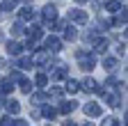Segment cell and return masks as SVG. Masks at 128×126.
<instances>
[{"label":"cell","instance_id":"cell-32","mask_svg":"<svg viewBox=\"0 0 128 126\" xmlns=\"http://www.w3.org/2000/svg\"><path fill=\"white\" fill-rule=\"evenodd\" d=\"M78 3H87V0H78Z\"/></svg>","mask_w":128,"mask_h":126},{"label":"cell","instance_id":"cell-27","mask_svg":"<svg viewBox=\"0 0 128 126\" xmlns=\"http://www.w3.org/2000/svg\"><path fill=\"white\" fill-rule=\"evenodd\" d=\"M50 94L53 96H62V87H50Z\"/></svg>","mask_w":128,"mask_h":126},{"label":"cell","instance_id":"cell-10","mask_svg":"<svg viewBox=\"0 0 128 126\" xmlns=\"http://www.w3.org/2000/svg\"><path fill=\"white\" fill-rule=\"evenodd\" d=\"M105 9H108L110 14H117V12L121 9V3H119V0H110V3H105Z\"/></svg>","mask_w":128,"mask_h":126},{"label":"cell","instance_id":"cell-13","mask_svg":"<svg viewBox=\"0 0 128 126\" xmlns=\"http://www.w3.org/2000/svg\"><path fill=\"white\" fill-rule=\"evenodd\" d=\"M78 105H76V101H69V103H62L60 105V112H64V115H69V112H73Z\"/></svg>","mask_w":128,"mask_h":126},{"label":"cell","instance_id":"cell-11","mask_svg":"<svg viewBox=\"0 0 128 126\" xmlns=\"http://www.w3.org/2000/svg\"><path fill=\"white\" fill-rule=\"evenodd\" d=\"M96 85H98V83H96L94 78H85V80H82V89H85V92H94Z\"/></svg>","mask_w":128,"mask_h":126},{"label":"cell","instance_id":"cell-4","mask_svg":"<svg viewBox=\"0 0 128 126\" xmlns=\"http://www.w3.org/2000/svg\"><path fill=\"white\" fill-rule=\"evenodd\" d=\"M69 19L73 23H87V12H82V9H69Z\"/></svg>","mask_w":128,"mask_h":126},{"label":"cell","instance_id":"cell-3","mask_svg":"<svg viewBox=\"0 0 128 126\" xmlns=\"http://www.w3.org/2000/svg\"><path fill=\"white\" fill-rule=\"evenodd\" d=\"M46 51L48 53H60L62 51V39H57V37L50 35V37L46 39Z\"/></svg>","mask_w":128,"mask_h":126},{"label":"cell","instance_id":"cell-24","mask_svg":"<svg viewBox=\"0 0 128 126\" xmlns=\"http://www.w3.org/2000/svg\"><path fill=\"white\" fill-rule=\"evenodd\" d=\"M64 76H66V67H60V69L53 71V78H55V80H60V78H64Z\"/></svg>","mask_w":128,"mask_h":126},{"label":"cell","instance_id":"cell-23","mask_svg":"<svg viewBox=\"0 0 128 126\" xmlns=\"http://www.w3.org/2000/svg\"><path fill=\"white\" fill-rule=\"evenodd\" d=\"M18 83H21V92H25V94L32 92V83H30V80H23V78H21Z\"/></svg>","mask_w":128,"mask_h":126},{"label":"cell","instance_id":"cell-30","mask_svg":"<svg viewBox=\"0 0 128 126\" xmlns=\"http://www.w3.org/2000/svg\"><path fill=\"white\" fill-rule=\"evenodd\" d=\"M0 103H2V92H0Z\"/></svg>","mask_w":128,"mask_h":126},{"label":"cell","instance_id":"cell-14","mask_svg":"<svg viewBox=\"0 0 128 126\" xmlns=\"http://www.w3.org/2000/svg\"><path fill=\"white\" fill-rule=\"evenodd\" d=\"M30 19H34V9L32 7H23L21 9V21H30Z\"/></svg>","mask_w":128,"mask_h":126},{"label":"cell","instance_id":"cell-9","mask_svg":"<svg viewBox=\"0 0 128 126\" xmlns=\"http://www.w3.org/2000/svg\"><path fill=\"white\" fill-rule=\"evenodd\" d=\"M7 53H9V55H21V44L7 41Z\"/></svg>","mask_w":128,"mask_h":126},{"label":"cell","instance_id":"cell-12","mask_svg":"<svg viewBox=\"0 0 128 126\" xmlns=\"http://www.w3.org/2000/svg\"><path fill=\"white\" fill-rule=\"evenodd\" d=\"M64 89H66V92H71V94H76V92L80 89V83H78V80H71V78H69V80H66V85H64Z\"/></svg>","mask_w":128,"mask_h":126},{"label":"cell","instance_id":"cell-21","mask_svg":"<svg viewBox=\"0 0 128 126\" xmlns=\"http://www.w3.org/2000/svg\"><path fill=\"white\" fill-rule=\"evenodd\" d=\"M34 83H37V87H46V83H48V76H46V73H37Z\"/></svg>","mask_w":128,"mask_h":126},{"label":"cell","instance_id":"cell-26","mask_svg":"<svg viewBox=\"0 0 128 126\" xmlns=\"http://www.w3.org/2000/svg\"><path fill=\"white\" fill-rule=\"evenodd\" d=\"M105 126H119V119H114V117H108V119H105Z\"/></svg>","mask_w":128,"mask_h":126},{"label":"cell","instance_id":"cell-18","mask_svg":"<svg viewBox=\"0 0 128 126\" xmlns=\"http://www.w3.org/2000/svg\"><path fill=\"white\" fill-rule=\"evenodd\" d=\"M96 53H105L108 51V39H96Z\"/></svg>","mask_w":128,"mask_h":126},{"label":"cell","instance_id":"cell-17","mask_svg":"<svg viewBox=\"0 0 128 126\" xmlns=\"http://www.w3.org/2000/svg\"><path fill=\"white\" fill-rule=\"evenodd\" d=\"M18 69H23V71L32 69V57H21L18 60Z\"/></svg>","mask_w":128,"mask_h":126},{"label":"cell","instance_id":"cell-25","mask_svg":"<svg viewBox=\"0 0 128 126\" xmlns=\"http://www.w3.org/2000/svg\"><path fill=\"white\" fill-rule=\"evenodd\" d=\"M55 115H57V110H55V108H50V105H46V108H44V117H48V119H53Z\"/></svg>","mask_w":128,"mask_h":126},{"label":"cell","instance_id":"cell-29","mask_svg":"<svg viewBox=\"0 0 128 126\" xmlns=\"http://www.w3.org/2000/svg\"><path fill=\"white\" fill-rule=\"evenodd\" d=\"M64 126H76V124H73L71 119H66V121H64Z\"/></svg>","mask_w":128,"mask_h":126},{"label":"cell","instance_id":"cell-28","mask_svg":"<svg viewBox=\"0 0 128 126\" xmlns=\"http://www.w3.org/2000/svg\"><path fill=\"white\" fill-rule=\"evenodd\" d=\"M12 126H28V121L25 119H16V121H12Z\"/></svg>","mask_w":128,"mask_h":126},{"label":"cell","instance_id":"cell-22","mask_svg":"<svg viewBox=\"0 0 128 126\" xmlns=\"http://www.w3.org/2000/svg\"><path fill=\"white\" fill-rule=\"evenodd\" d=\"M9 32H12L14 37H21V35H23V25H21V23H14V25H12V30H9Z\"/></svg>","mask_w":128,"mask_h":126},{"label":"cell","instance_id":"cell-8","mask_svg":"<svg viewBox=\"0 0 128 126\" xmlns=\"http://www.w3.org/2000/svg\"><path fill=\"white\" fill-rule=\"evenodd\" d=\"M117 67H119V62H117L114 57H105V60H103V69H105V71H114Z\"/></svg>","mask_w":128,"mask_h":126},{"label":"cell","instance_id":"cell-1","mask_svg":"<svg viewBox=\"0 0 128 126\" xmlns=\"http://www.w3.org/2000/svg\"><path fill=\"white\" fill-rule=\"evenodd\" d=\"M76 57H78V62H80V69H82L85 73H87V71H92V69L96 67V60H94V55H89L87 51H78V53H76Z\"/></svg>","mask_w":128,"mask_h":126},{"label":"cell","instance_id":"cell-2","mask_svg":"<svg viewBox=\"0 0 128 126\" xmlns=\"http://www.w3.org/2000/svg\"><path fill=\"white\" fill-rule=\"evenodd\" d=\"M41 16H44V23H46V25H50V23L57 19V7H55V5H46Z\"/></svg>","mask_w":128,"mask_h":126},{"label":"cell","instance_id":"cell-31","mask_svg":"<svg viewBox=\"0 0 128 126\" xmlns=\"http://www.w3.org/2000/svg\"><path fill=\"white\" fill-rule=\"evenodd\" d=\"M85 126H94V124H89V121H87V124H85Z\"/></svg>","mask_w":128,"mask_h":126},{"label":"cell","instance_id":"cell-7","mask_svg":"<svg viewBox=\"0 0 128 126\" xmlns=\"http://www.w3.org/2000/svg\"><path fill=\"white\" fill-rule=\"evenodd\" d=\"M76 37H78V32H76V28L66 23V25H64V39H66V41H73Z\"/></svg>","mask_w":128,"mask_h":126},{"label":"cell","instance_id":"cell-6","mask_svg":"<svg viewBox=\"0 0 128 126\" xmlns=\"http://www.w3.org/2000/svg\"><path fill=\"white\" fill-rule=\"evenodd\" d=\"M48 55H50L48 51H39V53L34 55V60H32V64H37V67H44L46 62H48Z\"/></svg>","mask_w":128,"mask_h":126},{"label":"cell","instance_id":"cell-5","mask_svg":"<svg viewBox=\"0 0 128 126\" xmlns=\"http://www.w3.org/2000/svg\"><path fill=\"white\" fill-rule=\"evenodd\" d=\"M101 112H103V108L98 103H87L85 105V115L87 117H101Z\"/></svg>","mask_w":128,"mask_h":126},{"label":"cell","instance_id":"cell-19","mask_svg":"<svg viewBox=\"0 0 128 126\" xmlns=\"http://www.w3.org/2000/svg\"><path fill=\"white\" fill-rule=\"evenodd\" d=\"M14 89V85H12V80H9V78H7V80H2V83H0V92H2V94H9Z\"/></svg>","mask_w":128,"mask_h":126},{"label":"cell","instance_id":"cell-15","mask_svg":"<svg viewBox=\"0 0 128 126\" xmlns=\"http://www.w3.org/2000/svg\"><path fill=\"white\" fill-rule=\"evenodd\" d=\"M7 110H9L12 115H16V112H21V103L12 99V101H7Z\"/></svg>","mask_w":128,"mask_h":126},{"label":"cell","instance_id":"cell-16","mask_svg":"<svg viewBox=\"0 0 128 126\" xmlns=\"http://www.w3.org/2000/svg\"><path fill=\"white\" fill-rule=\"evenodd\" d=\"M14 7H16V0H5V3L0 5V12H2V14H7V12H12Z\"/></svg>","mask_w":128,"mask_h":126},{"label":"cell","instance_id":"cell-20","mask_svg":"<svg viewBox=\"0 0 128 126\" xmlns=\"http://www.w3.org/2000/svg\"><path fill=\"white\" fill-rule=\"evenodd\" d=\"M39 37H41V28H39V25H32V28H30V39L37 41Z\"/></svg>","mask_w":128,"mask_h":126}]
</instances>
